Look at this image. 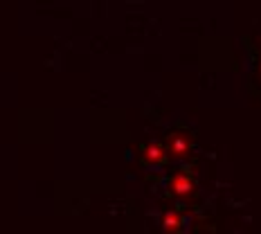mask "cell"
Here are the masks:
<instances>
[{"mask_svg": "<svg viewBox=\"0 0 261 234\" xmlns=\"http://www.w3.org/2000/svg\"><path fill=\"white\" fill-rule=\"evenodd\" d=\"M164 158H167V151H164V146H160L158 142H151L142 153L144 164H153V167H156V164H162Z\"/></svg>", "mask_w": 261, "mask_h": 234, "instance_id": "obj_2", "label": "cell"}, {"mask_svg": "<svg viewBox=\"0 0 261 234\" xmlns=\"http://www.w3.org/2000/svg\"><path fill=\"white\" fill-rule=\"evenodd\" d=\"M169 189H171V194H176V196H189V194L194 192V180L185 173H178L171 178Z\"/></svg>", "mask_w": 261, "mask_h": 234, "instance_id": "obj_1", "label": "cell"}, {"mask_svg": "<svg viewBox=\"0 0 261 234\" xmlns=\"http://www.w3.org/2000/svg\"><path fill=\"white\" fill-rule=\"evenodd\" d=\"M169 153L176 155V158H185L189 153V138H185V135H171V140H169Z\"/></svg>", "mask_w": 261, "mask_h": 234, "instance_id": "obj_3", "label": "cell"}, {"mask_svg": "<svg viewBox=\"0 0 261 234\" xmlns=\"http://www.w3.org/2000/svg\"><path fill=\"white\" fill-rule=\"evenodd\" d=\"M162 230H167V232H171V230H180V225H182V218L178 216L176 212H169V214H164L162 216Z\"/></svg>", "mask_w": 261, "mask_h": 234, "instance_id": "obj_4", "label": "cell"}]
</instances>
